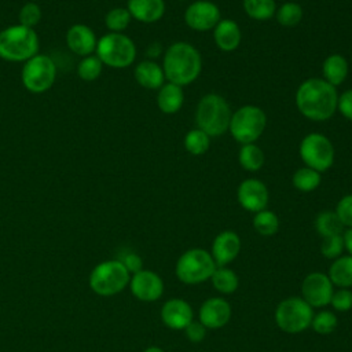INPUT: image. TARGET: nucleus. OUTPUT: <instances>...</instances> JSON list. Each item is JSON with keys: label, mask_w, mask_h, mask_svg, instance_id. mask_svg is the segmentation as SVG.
<instances>
[{"label": "nucleus", "mask_w": 352, "mask_h": 352, "mask_svg": "<svg viewBox=\"0 0 352 352\" xmlns=\"http://www.w3.org/2000/svg\"><path fill=\"white\" fill-rule=\"evenodd\" d=\"M338 92L334 85L319 77L302 81L296 92V106L308 120L326 121L337 111Z\"/></svg>", "instance_id": "1"}, {"label": "nucleus", "mask_w": 352, "mask_h": 352, "mask_svg": "<svg viewBox=\"0 0 352 352\" xmlns=\"http://www.w3.org/2000/svg\"><path fill=\"white\" fill-rule=\"evenodd\" d=\"M162 70L169 82L180 87L188 85L198 78L202 70L201 54L190 43H173L164 54Z\"/></svg>", "instance_id": "2"}, {"label": "nucleus", "mask_w": 352, "mask_h": 352, "mask_svg": "<svg viewBox=\"0 0 352 352\" xmlns=\"http://www.w3.org/2000/svg\"><path fill=\"white\" fill-rule=\"evenodd\" d=\"M232 111L227 100L219 94H206L195 110L197 126L210 138L221 136L228 131Z\"/></svg>", "instance_id": "3"}, {"label": "nucleus", "mask_w": 352, "mask_h": 352, "mask_svg": "<svg viewBox=\"0 0 352 352\" xmlns=\"http://www.w3.org/2000/svg\"><path fill=\"white\" fill-rule=\"evenodd\" d=\"M38 52L34 29L12 25L0 32V58L8 62H26Z\"/></svg>", "instance_id": "4"}, {"label": "nucleus", "mask_w": 352, "mask_h": 352, "mask_svg": "<svg viewBox=\"0 0 352 352\" xmlns=\"http://www.w3.org/2000/svg\"><path fill=\"white\" fill-rule=\"evenodd\" d=\"M265 126V113L254 104H245L232 113L228 131L238 143L248 144L254 143L263 135Z\"/></svg>", "instance_id": "5"}, {"label": "nucleus", "mask_w": 352, "mask_h": 352, "mask_svg": "<svg viewBox=\"0 0 352 352\" xmlns=\"http://www.w3.org/2000/svg\"><path fill=\"white\" fill-rule=\"evenodd\" d=\"M96 56L103 65L122 69L133 63L136 58L135 43L124 33H107L98 40Z\"/></svg>", "instance_id": "6"}, {"label": "nucleus", "mask_w": 352, "mask_h": 352, "mask_svg": "<svg viewBox=\"0 0 352 352\" xmlns=\"http://www.w3.org/2000/svg\"><path fill=\"white\" fill-rule=\"evenodd\" d=\"M298 154L305 166L322 173L333 166L336 151L327 136L319 132H311L302 138Z\"/></svg>", "instance_id": "7"}, {"label": "nucleus", "mask_w": 352, "mask_h": 352, "mask_svg": "<svg viewBox=\"0 0 352 352\" xmlns=\"http://www.w3.org/2000/svg\"><path fill=\"white\" fill-rule=\"evenodd\" d=\"M129 282V272L120 260H107L98 264L89 275V286L99 296L120 293Z\"/></svg>", "instance_id": "8"}, {"label": "nucleus", "mask_w": 352, "mask_h": 352, "mask_svg": "<svg viewBox=\"0 0 352 352\" xmlns=\"http://www.w3.org/2000/svg\"><path fill=\"white\" fill-rule=\"evenodd\" d=\"M216 263L210 253L204 249H190L176 263V276L187 285L201 283L212 276Z\"/></svg>", "instance_id": "9"}, {"label": "nucleus", "mask_w": 352, "mask_h": 352, "mask_svg": "<svg viewBox=\"0 0 352 352\" xmlns=\"http://www.w3.org/2000/svg\"><path fill=\"white\" fill-rule=\"evenodd\" d=\"M312 307L301 297H290L279 302L275 311L278 327L286 333H301L311 326Z\"/></svg>", "instance_id": "10"}, {"label": "nucleus", "mask_w": 352, "mask_h": 352, "mask_svg": "<svg viewBox=\"0 0 352 352\" xmlns=\"http://www.w3.org/2000/svg\"><path fill=\"white\" fill-rule=\"evenodd\" d=\"M21 77L28 91L41 94L54 85L56 67L48 55L37 54L25 62Z\"/></svg>", "instance_id": "11"}, {"label": "nucleus", "mask_w": 352, "mask_h": 352, "mask_svg": "<svg viewBox=\"0 0 352 352\" xmlns=\"http://www.w3.org/2000/svg\"><path fill=\"white\" fill-rule=\"evenodd\" d=\"M221 19L219 7L209 0H197L184 11L186 25L197 32L212 30Z\"/></svg>", "instance_id": "12"}, {"label": "nucleus", "mask_w": 352, "mask_h": 352, "mask_svg": "<svg viewBox=\"0 0 352 352\" xmlns=\"http://www.w3.org/2000/svg\"><path fill=\"white\" fill-rule=\"evenodd\" d=\"M236 199L243 209L257 213L267 208L270 192L261 180L250 177L239 183L236 188Z\"/></svg>", "instance_id": "13"}, {"label": "nucleus", "mask_w": 352, "mask_h": 352, "mask_svg": "<svg viewBox=\"0 0 352 352\" xmlns=\"http://www.w3.org/2000/svg\"><path fill=\"white\" fill-rule=\"evenodd\" d=\"M304 300L311 307H324L330 304L333 296V283L327 275L322 272H312L307 275L301 285Z\"/></svg>", "instance_id": "14"}, {"label": "nucleus", "mask_w": 352, "mask_h": 352, "mask_svg": "<svg viewBox=\"0 0 352 352\" xmlns=\"http://www.w3.org/2000/svg\"><path fill=\"white\" fill-rule=\"evenodd\" d=\"M132 294L142 301H155L164 292V283L160 275L148 270H140L129 279Z\"/></svg>", "instance_id": "15"}, {"label": "nucleus", "mask_w": 352, "mask_h": 352, "mask_svg": "<svg viewBox=\"0 0 352 352\" xmlns=\"http://www.w3.org/2000/svg\"><path fill=\"white\" fill-rule=\"evenodd\" d=\"M66 44L72 52L81 56H88L96 51L98 38L89 26L76 23L66 32Z\"/></svg>", "instance_id": "16"}, {"label": "nucleus", "mask_w": 352, "mask_h": 352, "mask_svg": "<svg viewBox=\"0 0 352 352\" xmlns=\"http://www.w3.org/2000/svg\"><path fill=\"white\" fill-rule=\"evenodd\" d=\"M231 316L230 304L220 297H212L204 301L199 308V322L206 329L223 327Z\"/></svg>", "instance_id": "17"}, {"label": "nucleus", "mask_w": 352, "mask_h": 352, "mask_svg": "<svg viewBox=\"0 0 352 352\" xmlns=\"http://www.w3.org/2000/svg\"><path fill=\"white\" fill-rule=\"evenodd\" d=\"M241 239L234 231H221L216 235L212 243V257L217 267H224L231 263L239 253Z\"/></svg>", "instance_id": "18"}, {"label": "nucleus", "mask_w": 352, "mask_h": 352, "mask_svg": "<svg viewBox=\"0 0 352 352\" xmlns=\"http://www.w3.org/2000/svg\"><path fill=\"white\" fill-rule=\"evenodd\" d=\"M161 319L169 329L182 330L192 322V309L187 301L172 298L162 305Z\"/></svg>", "instance_id": "19"}, {"label": "nucleus", "mask_w": 352, "mask_h": 352, "mask_svg": "<svg viewBox=\"0 0 352 352\" xmlns=\"http://www.w3.org/2000/svg\"><path fill=\"white\" fill-rule=\"evenodd\" d=\"M242 33L238 23L232 19H220V22L213 28V40L219 50L224 52H231L241 44Z\"/></svg>", "instance_id": "20"}, {"label": "nucleus", "mask_w": 352, "mask_h": 352, "mask_svg": "<svg viewBox=\"0 0 352 352\" xmlns=\"http://www.w3.org/2000/svg\"><path fill=\"white\" fill-rule=\"evenodd\" d=\"M126 10L131 16L143 23L160 21L165 12L164 0H128Z\"/></svg>", "instance_id": "21"}, {"label": "nucleus", "mask_w": 352, "mask_h": 352, "mask_svg": "<svg viewBox=\"0 0 352 352\" xmlns=\"http://www.w3.org/2000/svg\"><path fill=\"white\" fill-rule=\"evenodd\" d=\"M133 76L138 84L147 89H160L165 84V74L162 66L151 59L139 62L133 70Z\"/></svg>", "instance_id": "22"}, {"label": "nucleus", "mask_w": 352, "mask_h": 352, "mask_svg": "<svg viewBox=\"0 0 352 352\" xmlns=\"http://www.w3.org/2000/svg\"><path fill=\"white\" fill-rule=\"evenodd\" d=\"M183 102H184L183 87L168 81L158 89L157 106L162 113L165 114L177 113L182 109Z\"/></svg>", "instance_id": "23"}, {"label": "nucleus", "mask_w": 352, "mask_h": 352, "mask_svg": "<svg viewBox=\"0 0 352 352\" xmlns=\"http://www.w3.org/2000/svg\"><path fill=\"white\" fill-rule=\"evenodd\" d=\"M349 72L348 60L341 54H331L329 55L322 65V74L323 80H326L329 84L337 87L341 85Z\"/></svg>", "instance_id": "24"}, {"label": "nucleus", "mask_w": 352, "mask_h": 352, "mask_svg": "<svg viewBox=\"0 0 352 352\" xmlns=\"http://www.w3.org/2000/svg\"><path fill=\"white\" fill-rule=\"evenodd\" d=\"M329 279L333 285L346 289L352 286V256H341L329 268Z\"/></svg>", "instance_id": "25"}, {"label": "nucleus", "mask_w": 352, "mask_h": 352, "mask_svg": "<svg viewBox=\"0 0 352 352\" xmlns=\"http://www.w3.org/2000/svg\"><path fill=\"white\" fill-rule=\"evenodd\" d=\"M239 165L248 172H257L264 165L265 157L263 150L256 143L242 144L238 151Z\"/></svg>", "instance_id": "26"}, {"label": "nucleus", "mask_w": 352, "mask_h": 352, "mask_svg": "<svg viewBox=\"0 0 352 352\" xmlns=\"http://www.w3.org/2000/svg\"><path fill=\"white\" fill-rule=\"evenodd\" d=\"M344 224L337 216L336 210H323L315 219V228L323 238L331 235H342Z\"/></svg>", "instance_id": "27"}, {"label": "nucleus", "mask_w": 352, "mask_h": 352, "mask_svg": "<svg viewBox=\"0 0 352 352\" xmlns=\"http://www.w3.org/2000/svg\"><path fill=\"white\" fill-rule=\"evenodd\" d=\"M245 12L254 21H267L275 16L276 3L275 0H243Z\"/></svg>", "instance_id": "28"}, {"label": "nucleus", "mask_w": 352, "mask_h": 352, "mask_svg": "<svg viewBox=\"0 0 352 352\" xmlns=\"http://www.w3.org/2000/svg\"><path fill=\"white\" fill-rule=\"evenodd\" d=\"M322 182V176L319 172L308 168V166H302L298 168L292 177V183L294 186V188H297L301 192H309L314 191L319 187Z\"/></svg>", "instance_id": "29"}, {"label": "nucleus", "mask_w": 352, "mask_h": 352, "mask_svg": "<svg viewBox=\"0 0 352 352\" xmlns=\"http://www.w3.org/2000/svg\"><path fill=\"white\" fill-rule=\"evenodd\" d=\"M214 289L223 294L234 293L238 287V276L236 274L226 267H219L210 276Z\"/></svg>", "instance_id": "30"}, {"label": "nucleus", "mask_w": 352, "mask_h": 352, "mask_svg": "<svg viewBox=\"0 0 352 352\" xmlns=\"http://www.w3.org/2000/svg\"><path fill=\"white\" fill-rule=\"evenodd\" d=\"M302 7L296 1H286L275 11V18L279 25L285 28H293L302 19Z\"/></svg>", "instance_id": "31"}, {"label": "nucleus", "mask_w": 352, "mask_h": 352, "mask_svg": "<svg viewBox=\"0 0 352 352\" xmlns=\"http://www.w3.org/2000/svg\"><path fill=\"white\" fill-rule=\"evenodd\" d=\"M184 148L192 155H202L208 151L210 146V136L201 131L199 128H194L188 131L184 136Z\"/></svg>", "instance_id": "32"}, {"label": "nucleus", "mask_w": 352, "mask_h": 352, "mask_svg": "<svg viewBox=\"0 0 352 352\" xmlns=\"http://www.w3.org/2000/svg\"><path fill=\"white\" fill-rule=\"evenodd\" d=\"M253 227L254 230L264 236L274 235L279 228V219L272 210L263 209L257 212L253 217Z\"/></svg>", "instance_id": "33"}, {"label": "nucleus", "mask_w": 352, "mask_h": 352, "mask_svg": "<svg viewBox=\"0 0 352 352\" xmlns=\"http://www.w3.org/2000/svg\"><path fill=\"white\" fill-rule=\"evenodd\" d=\"M131 19L132 16L126 8L116 7L106 14L104 23L111 33H122L131 23Z\"/></svg>", "instance_id": "34"}, {"label": "nucleus", "mask_w": 352, "mask_h": 352, "mask_svg": "<svg viewBox=\"0 0 352 352\" xmlns=\"http://www.w3.org/2000/svg\"><path fill=\"white\" fill-rule=\"evenodd\" d=\"M103 63L96 55H88L82 56L77 66V73L81 80L84 81H94L96 80L102 73Z\"/></svg>", "instance_id": "35"}, {"label": "nucleus", "mask_w": 352, "mask_h": 352, "mask_svg": "<svg viewBox=\"0 0 352 352\" xmlns=\"http://www.w3.org/2000/svg\"><path fill=\"white\" fill-rule=\"evenodd\" d=\"M311 326L319 334H329L336 329L337 318L330 311H320L312 318Z\"/></svg>", "instance_id": "36"}, {"label": "nucleus", "mask_w": 352, "mask_h": 352, "mask_svg": "<svg viewBox=\"0 0 352 352\" xmlns=\"http://www.w3.org/2000/svg\"><path fill=\"white\" fill-rule=\"evenodd\" d=\"M18 19L19 25L33 29V26H36L41 19V8L38 7V4L29 1L19 10Z\"/></svg>", "instance_id": "37"}, {"label": "nucleus", "mask_w": 352, "mask_h": 352, "mask_svg": "<svg viewBox=\"0 0 352 352\" xmlns=\"http://www.w3.org/2000/svg\"><path fill=\"white\" fill-rule=\"evenodd\" d=\"M344 238L342 235H331L323 238L320 245V252L327 258H338L344 250Z\"/></svg>", "instance_id": "38"}, {"label": "nucleus", "mask_w": 352, "mask_h": 352, "mask_svg": "<svg viewBox=\"0 0 352 352\" xmlns=\"http://www.w3.org/2000/svg\"><path fill=\"white\" fill-rule=\"evenodd\" d=\"M336 213L344 226L349 228L352 227V194H348L338 201Z\"/></svg>", "instance_id": "39"}, {"label": "nucleus", "mask_w": 352, "mask_h": 352, "mask_svg": "<svg viewBox=\"0 0 352 352\" xmlns=\"http://www.w3.org/2000/svg\"><path fill=\"white\" fill-rule=\"evenodd\" d=\"M330 304L336 311H349L352 308V292L348 289H340L333 293Z\"/></svg>", "instance_id": "40"}, {"label": "nucleus", "mask_w": 352, "mask_h": 352, "mask_svg": "<svg viewBox=\"0 0 352 352\" xmlns=\"http://www.w3.org/2000/svg\"><path fill=\"white\" fill-rule=\"evenodd\" d=\"M337 110L342 114V117L352 121V89H346L338 95Z\"/></svg>", "instance_id": "41"}, {"label": "nucleus", "mask_w": 352, "mask_h": 352, "mask_svg": "<svg viewBox=\"0 0 352 352\" xmlns=\"http://www.w3.org/2000/svg\"><path fill=\"white\" fill-rule=\"evenodd\" d=\"M117 260H120L124 264V267L128 270V272L136 274L138 271L142 270V258L133 252L121 253V256Z\"/></svg>", "instance_id": "42"}, {"label": "nucleus", "mask_w": 352, "mask_h": 352, "mask_svg": "<svg viewBox=\"0 0 352 352\" xmlns=\"http://www.w3.org/2000/svg\"><path fill=\"white\" fill-rule=\"evenodd\" d=\"M186 336L191 342H199L206 334V327L201 322H191L186 329Z\"/></svg>", "instance_id": "43"}, {"label": "nucleus", "mask_w": 352, "mask_h": 352, "mask_svg": "<svg viewBox=\"0 0 352 352\" xmlns=\"http://www.w3.org/2000/svg\"><path fill=\"white\" fill-rule=\"evenodd\" d=\"M342 238H344V245H345L346 250H348L349 254L352 256V227L348 228V230L344 232Z\"/></svg>", "instance_id": "44"}, {"label": "nucleus", "mask_w": 352, "mask_h": 352, "mask_svg": "<svg viewBox=\"0 0 352 352\" xmlns=\"http://www.w3.org/2000/svg\"><path fill=\"white\" fill-rule=\"evenodd\" d=\"M146 54H147L150 58H157V56L161 54V44H158V43H153L151 45H148V47H147Z\"/></svg>", "instance_id": "45"}, {"label": "nucleus", "mask_w": 352, "mask_h": 352, "mask_svg": "<svg viewBox=\"0 0 352 352\" xmlns=\"http://www.w3.org/2000/svg\"><path fill=\"white\" fill-rule=\"evenodd\" d=\"M144 352H164V351L161 348H158V346H150Z\"/></svg>", "instance_id": "46"}, {"label": "nucleus", "mask_w": 352, "mask_h": 352, "mask_svg": "<svg viewBox=\"0 0 352 352\" xmlns=\"http://www.w3.org/2000/svg\"><path fill=\"white\" fill-rule=\"evenodd\" d=\"M180 1H184V0H180Z\"/></svg>", "instance_id": "47"}]
</instances>
